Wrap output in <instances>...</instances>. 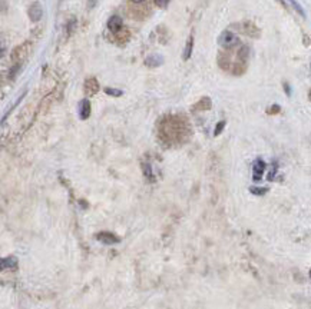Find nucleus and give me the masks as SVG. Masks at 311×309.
<instances>
[{
  "instance_id": "obj_1",
  "label": "nucleus",
  "mask_w": 311,
  "mask_h": 309,
  "mask_svg": "<svg viewBox=\"0 0 311 309\" xmlns=\"http://www.w3.org/2000/svg\"><path fill=\"white\" fill-rule=\"evenodd\" d=\"M160 138L167 145H175L186 141L189 135V127L184 119L178 116H167L160 123Z\"/></svg>"
},
{
  "instance_id": "obj_25",
  "label": "nucleus",
  "mask_w": 311,
  "mask_h": 309,
  "mask_svg": "<svg viewBox=\"0 0 311 309\" xmlns=\"http://www.w3.org/2000/svg\"><path fill=\"white\" fill-rule=\"evenodd\" d=\"M278 2H280V3H281L283 6H286V3H284V0H278Z\"/></svg>"
},
{
  "instance_id": "obj_17",
  "label": "nucleus",
  "mask_w": 311,
  "mask_h": 309,
  "mask_svg": "<svg viewBox=\"0 0 311 309\" xmlns=\"http://www.w3.org/2000/svg\"><path fill=\"white\" fill-rule=\"evenodd\" d=\"M105 93H106V95H110V96H121V95H122V91H116V89H112V87H106V89H105Z\"/></svg>"
},
{
  "instance_id": "obj_19",
  "label": "nucleus",
  "mask_w": 311,
  "mask_h": 309,
  "mask_svg": "<svg viewBox=\"0 0 311 309\" xmlns=\"http://www.w3.org/2000/svg\"><path fill=\"white\" fill-rule=\"evenodd\" d=\"M224 126H225V122H224V120H221L218 125H217V127H215V130H214V135H215V136H218V135L222 132Z\"/></svg>"
},
{
  "instance_id": "obj_26",
  "label": "nucleus",
  "mask_w": 311,
  "mask_h": 309,
  "mask_svg": "<svg viewBox=\"0 0 311 309\" xmlns=\"http://www.w3.org/2000/svg\"><path fill=\"white\" fill-rule=\"evenodd\" d=\"M310 278H311V271H310Z\"/></svg>"
},
{
  "instance_id": "obj_6",
  "label": "nucleus",
  "mask_w": 311,
  "mask_h": 309,
  "mask_svg": "<svg viewBox=\"0 0 311 309\" xmlns=\"http://www.w3.org/2000/svg\"><path fill=\"white\" fill-rule=\"evenodd\" d=\"M108 29L113 33H118L119 30L124 29V23H122V19L119 16H112L108 20Z\"/></svg>"
},
{
  "instance_id": "obj_16",
  "label": "nucleus",
  "mask_w": 311,
  "mask_h": 309,
  "mask_svg": "<svg viewBox=\"0 0 311 309\" xmlns=\"http://www.w3.org/2000/svg\"><path fill=\"white\" fill-rule=\"evenodd\" d=\"M16 259L15 258H8V259H3V269L6 267L12 268V269H15L16 268Z\"/></svg>"
},
{
  "instance_id": "obj_8",
  "label": "nucleus",
  "mask_w": 311,
  "mask_h": 309,
  "mask_svg": "<svg viewBox=\"0 0 311 309\" xmlns=\"http://www.w3.org/2000/svg\"><path fill=\"white\" fill-rule=\"evenodd\" d=\"M42 6L39 3H33L30 9H29V17L33 20V22H37L41 17H42Z\"/></svg>"
},
{
  "instance_id": "obj_2",
  "label": "nucleus",
  "mask_w": 311,
  "mask_h": 309,
  "mask_svg": "<svg viewBox=\"0 0 311 309\" xmlns=\"http://www.w3.org/2000/svg\"><path fill=\"white\" fill-rule=\"evenodd\" d=\"M218 43L221 48H224L225 51H231L236 46L240 45V37L236 33L229 32V30H224L221 36L218 37Z\"/></svg>"
},
{
  "instance_id": "obj_14",
  "label": "nucleus",
  "mask_w": 311,
  "mask_h": 309,
  "mask_svg": "<svg viewBox=\"0 0 311 309\" xmlns=\"http://www.w3.org/2000/svg\"><path fill=\"white\" fill-rule=\"evenodd\" d=\"M115 36H116V40H118L119 43H125L129 40L131 33H129L128 29H122V30H119L118 33H115Z\"/></svg>"
},
{
  "instance_id": "obj_4",
  "label": "nucleus",
  "mask_w": 311,
  "mask_h": 309,
  "mask_svg": "<svg viewBox=\"0 0 311 309\" xmlns=\"http://www.w3.org/2000/svg\"><path fill=\"white\" fill-rule=\"evenodd\" d=\"M238 27L243 30V33L248 34V36H251V37H258V36H260V29L254 25V23H251V22H244V23L238 25Z\"/></svg>"
},
{
  "instance_id": "obj_5",
  "label": "nucleus",
  "mask_w": 311,
  "mask_h": 309,
  "mask_svg": "<svg viewBox=\"0 0 311 309\" xmlns=\"http://www.w3.org/2000/svg\"><path fill=\"white\" fill-rule=\"evenodd\" d=\"M85 93H88L89 96H93V95H96V93L99 92V83H98V80H96V77H89V79H86L85 80Z\"/></svg>"
},
{
  "instance_id": "obj_20",
  "label": "nucleus",
  "mask_w": 311,
  "mask_h": 309,
  "mask_svg": "<svg viewBox=\"0 0 311 309\" xmlns=\"http://www.w3.org/2000/svg\"><path fill=\"white\" fill-rule=\"evenodd\" d=\"M153 2H155V5H157L158 8L164 9L168 6V3L171 2V0H153Z\"/></svg>"
},
{
  "instance_id": "obj_23",
  "label": "nucleus",
  "mask_w": 311,
  "mask_h": 309,
  "mask_svg": "<svg viewBox=\"0 0 311 309\" xmlns=\"http://www.w3.org/2000/svg\"><path fill=\"white\" fill-rule=\"evenodd\" d=\"M254 193H265L267 192V189H251Z\"/></svg>"
},
{
  "instance_id": "obj_10",
  "label": "nucleus",
  "mask_w": 311,
  "mask_h": 309,
  "mask_svg": "<svg viewBox=\"0 0 311 309\" xmlns=\"http://www.w3.org/2000/svg\"><path fill=\"white\" fill-rule=\"evenodd\" d=\"M89 115H91V103H89V101L85 99L79 105V116H81L82 120H86L89 117Z\"/></svg>"
},
{
  "instance_id": "obj_24",
  "label": "nucleus",
  "mask_w": 311,
  "mask_h": 309,
  "mask_svg": "<svg viewBox=\"0 0 311 309\" xmlns=\"http://www.w3.org/2000/svg\"><path fill=\"white\" fill-rule=\"evenodd\" d=\"M131 3H135V5H139V3H142V2H145V0H129Z\"/></svg>"
},
{
  "instance_id": "obj_21",
  "label": "nucleus",
  "mask_w": 311,
  "mask_h": 309,
  "mask_svg": "<svg viewBox=\"0 0 311 309\" xmlns=\"http://www.w3.org/2000/svg\"><path fill=\"white\" fill-rule=\"evenodd\" d=\"M96 2H98V0H88V8H89V9L95 8Z\"/></svg>"
},
{
  "instance_id": "obj_13",
  "label": "nucleus",
  "mask_w": 311,
  "mask_h": 309,
  "mask_svg": "<svg viewBox=\"0 0 311 309\" xmlns=\"http://www.w3.org/2000/svg\"><path fill=\"white\" fill-rule=\"evenodd\" d=\"M208 109H211V101L208 98H204L193 106V110H208Z\"/></svg>"
},
{
  "instance_id": "obj_22",
  "label": "nucleus",
  "mask_w": 311,
  "mask_h": 309,
  "mask_svg": "<svg viewBox=\"0 0 311 309\" xmlns=\"http://www.w3.org/2000/svg\"><path fill=\"white\" fill-rule=\"evenodd\" d=\"M278 110H280V108H278V106H274V108L268 109V113H278Z\"/></svg>"
},
{
  "instance_id": "obj_18",
  "label": "nucleus",
  "mask_w": 311,
  "mask_h": 309,
  "mask_svg": "<svg viewBox=\"0 0 311 309\" xmlns=\"http://www.w3.org/2000/svg\"><path fill=\"white\" fill-rule=\"evenodd\" d=\"M290 3H291V5L294 6L295 10H297V12H298V13H300L301 16H305V13H304V10H303V9H301V6H300V5H298L297 2H295V0H290Z\"/></svg>"
},
{
  "instance_id": "obj_11",
  "label": "nucleus",
  "mask_w": 311,
  "mask_h": 309,
  "mask_svg": "<svg viewBox=\"0 0 311 309\" xmlns=\"http://www.w3.org/2000/svg\"><path fill=\"white\" fill-rule=\"evenodd\" d=\"M218 65L221 66V69L228 70V69L231 67V59H229V55H227V53H219Z\"/></svg>"
},
{
  "instance_id": "obj_12",
  "label": "nucleus",
  "mask_w": 311,
  "mask_h": 309,
  "mask_svg": "<svg viewBox=\"0 0 311 309\" xmlns=\"http://www.w3.org/2000/svg\"><path fill=\"white\" fill-rule=\"evenodd\" d=\"M145 63H146L148 66H151V67L160 66V65H162V63H164V59L161 58L160 55H151L149 58L145 59Z\"/></svg>"
},
{
  "instance_id": "obj_3",
  "label": "nucleus",
  "mask_w": 311,
  "mask_h": 309,
  "mask_svg": "<svg viewBox=\"0 0 311 309\" xmlns=\"http://www.w3.org/2000/svg\"><path fill=\"white\" fill-rule=\"evenodd\" d=\"M27 55H29V43L26 42L23 43V45H20V46H17L16 49L13 51V53H12V60H13L15 65H20L22 60L26 59Z\"/></svg>"
},
{
  "instance_id": "obj_9",
  "label": "nucleus",
  "mask_w": 311,
  "mask_h": 309,
  "mask_svg": "<svg viewBox=\"0 0 311 309\" xmlns=\"http://www.w3.org/2000/svg\"><path fill=\"white\" fill-rule=\"evenodd\" d=\"M96 239H99L103 243H118L119 239L118 236H115L110 232H101V234L96 235Z\"/></svg>"
},
{
  "instance_id": "obj_7",
  "label": "nucleus",
  "mask_w": 311,
  "mask_h": 309,
  "mask_svg": "<svg viewBox=\"0 0 311 309\" xmlns=\"http://www.w3.org/2000/svg\"><path fill=\"white\" fill-rule=\"evenodd\" d=\"M264 170H265V163H264L261 159L255 160V163H254V181H255V182H258L261 178H262Z\"/></svg>"
},
{
  "instance_id": "obj_15",
  "label": "nucleus",
  "mask_w": 311,
  "mask_h": 309,
  "mask_svg": "<svg viewBox=\"0 0 311 309\" xmlns=\"http://www.w3.org/2000/svg\"><path fill=\"white\" fill-rule=\"evenodd\" d=\"M192 48H193V37L191 36V37L188 39V42H186V48H185V51H184V60H188V59L191 58Z\"/></svg>"
}]
</instances>
